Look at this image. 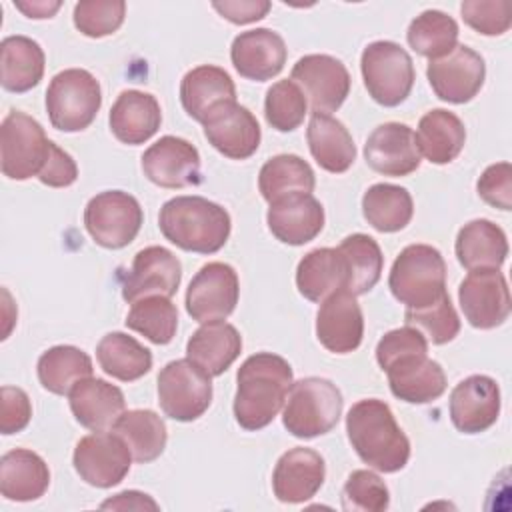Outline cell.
I'll list each match as a JSON object with an SVG mask.
<instances>
[{"label": "cell", "instance_id": "obj_1", "mask_svg": "<svg viewBox=\"0 0 512 512\" xmlns=\"http://www.w3.org/2000/svg\"><path fill=\"white\" fill-rule=\"evenodd\" d=\"M236 382L234 418L244 430H260L284 408L294 374L282 356L258 352L242 362Z\"/></svg>", "mask_w": 512, "mask_h": 512}, {"label": "cell", "instance_id": "obj_2", "mask_svg": "<svg viewBox=\"0 0 512 512\" xmlns=\"http://www.w3.org/2000/svg\"><path fill=\"white\" fill-rule=\"evenodd\" d=\"M346 432L354 452L370 468L392 474L408 464L410 440L384 400L366 398L352 404L346 414Z\"/></svg>", "mask_w": 512, "mask_h": 512}, {"label": "cell", "instance_id": "obj_3", "mask_svg": "<svg viewBox=\"0 0 512 512\" xmlns=\"http://www.w3.org/2000/svg\"><path fill=\"white\" fill-rule=\"evenodd\" d=\"M158 226L174 246L186 252L214 254L228 242L232 220L220 204L208 198L176 196L162 204Z\"/></svg>", "mask_w": 512, "mask_h": 512}, {"label": "cell", "instance_id": "obj_4", "mask_svg": "<svg viewBox=\"0 0 512 512\" xmlns=\"http://www.w3.org/2000/svg\"><path fill=\"white\" fill-rule=\"evenodd\" d=\"M340 388L320 376H308L292 382L282 410L284 428L296 438H316L328 434L342 416Z\"/></svg>", "mask_w": 512, "mask_h": 512}, {"label": "cell", "instance_id": "obj_5", "mask_svg": "<svg viewBox=\"0 0 512 512\" xmlns=\"http://www.w3.org/2000/svg\"><path fill=\"white\" fill-rule=\"evenodd\" d=\"M388 286L406 308H424L446 294V262L430 244H410L394 260Z\"/></svg>", "mask_w": 512, "mask_h": 512}, {"label": "cell", "instance_id": "obj_6", "mask_svg": "<svg viewBox=\"0 0 512 512\" xmlns=\"http://www.w3.org/2000/svg\"><path fill=\"white\" fill-rule=\"evenodd\" d=\"M102 106L100 82L84 68L58 72L46 90L50 124L62 132L86 130Z\"/></svg>", "mask_w": 512, "mask_h": 512}, {"label": "cell", "instance_id": "obj_7", "mask_svg": "<svg viewBox=\"0 0 512 512\" xmlns=\"http://www.w3.org/2000/svg\"><path fill=\"white\" fill-rule=\"evenodd\" d=\"M360 70L372 100L386 108L402 104L416 78L410 54L392 40L370 42L362 50Z\"/></svg>", "mask_w": 512, "mask_h": 512}, {"label": "cell", "instance_id": "obj_8", "mask_svg": "<svg viewBox=\"0 0 512 512\" xmlns=\"http://www.w3.org/2000/svg\"><path fill=\"white\" fill-rule=\"evenodd\" d=\"M212 376L190 358L168 362L158 374L162 412L178 422L198 420L212 402Z\"/></svg>", "mask_w": 512, "mask_h": 512}, {"label": "cell", "instance_id": "obj_9", "mask_svg": "<svg viewBox=\"0 0 512 512\" xmlns=\"http://www.w3.org/2000/svg\"><path fill=\"white\" fill-rule=\"evenodd\" d=\"M144 214L140 202L122 190L92 196L84 208V226L92 240L108 250L128 246L140 232Z\"/></svg>", "mask_w": 512, "mask_h": 512}, {"label": "cell", "instance_id": "obj_10", "mask_svg": "<svg viewBox=\"0 0 512 512\" xmlns=\"http://www.w3.org/2000/svg\"><path fill=\"white\" fill-rule=\"evenodd\" d=\"M50 140L44 134L42 124L26 112L12 110L0 126V152H2V174L10 180L38 178Z\"/></svg>", "mask_w": 512, "mask_h": 512}, {"label": "cell", "instance_id": "obj_11", "mask_svg": "<svg viewBox=\"0 0 512 512\" xmlns=\"http://www.w3.org/2000/svg\"><path fill=\"white\" fill-rule=\"evenodd\" d=\"M130 448L116 432H92L78 440L72 456L78 476L96 488H112L130 472Z\"/></svg>", "mask_w": 512, "mask_h": 512}, {"label": "cell", "instance_id": "obj_12", "mask_svg": "<svg viewBox=\"0 0 512 512\" xmlns=\"http://www.w3.org/2000/svg\"><path fill=\"white\" fill-rule=\"evenodd\" d=\"M240 296L236 270L226 262H208L190 280L186 290V312L192 320L206 324L228 318Z\"/></svg>", "mask_w": 512, "mask_h": 512}, {"label": "cell", "instance_id": "obj_13", "mask_svg": "<svg viewBox=\"0 0 512 512\" xmlns=\"http://www.w3.org/2000/svg\"><path fill=\"white\" fill-rule=\"evenodd\" d=\"M290 80L300 86L312 112H336L350 92L348 68L330 54H306L290 72Z\"/></svg>", "mask_w": 512, "mask_h": 512}, {"label": "cell", "instance_id": "obj_14", "mask_svg": "<svg viewBox=\"0 0 512 512\" xmlns=\"http://www.w3.org/2000/svg\"><path fill=\"white\" fill-rule=\"evenodd\" d=\"M458 302L470 326L492 330L510 316V290L504 274L494 268L470 270L460 282Z\"/></svg>", "mask_w": 512, "mask_h": 512}, {"label": "cell", "instance_id": "obj_15", "mask_svg": "<svg viewBox=\"0 0 512 512\" xmlns=\"http://www.w3.org/2000/svg\"><path fill=\"white\" fill-rule=\"evenodd\" d=\"M428 82L434 94L450 104L470 102L484 86V58L466 44H456L452 52L430 60L426 68Z\"/></svg>", "mask_w": 512, "mask_h": 512}, {"label": "cell", "instance_id": "obj_16", "mask_svg": "<svg viewBox=\"0 0 512 512\" xmlns=\"http://www.w3.org/2000/svg\"><path fill=\"white\" fill-rule=\"evenodd\" d=\"M142 172L160 188L198 186L202 182L198 148L184 138L162 136L144 150Z\"/></svg>", "mask_w": 512, "mask_h": 512}, {"label": "cell", "instance_id": "obj_17", "mask_svg": "<svg viewBox=\"0 0 512 512\" xmlns=\"http://www.w3.org/2000/svg\"><path fill=\"white\" fill-rule=\"evenodd\" d=\"M182 280L180 260L164 246L142 248L122 284V298L136 302L148 296H174Z\"/></svg>", "mask_w": 512, "mask_h": 512}, {"label": "cell", "instance_id": "obj_18", "mask_svg": "<svg viewBox=\"0 0 512 512\" xmlns=\"http://www.w3.org/2000/svg\"><path fill=\"white\" fill-rule=\"evenodd\" d=\"M364 158L374 172L394 178L412 174L422 162L414 130L400 122L376 126L366 138Z\"/></svg>", "mask_w": 512, "mask_h": 512}, {"label": "cell", "instance_id": "obj_19", "mask_svg": "<svg viewBox=\"0 0 512 512\" xmlns=\"http://www.w3.org/2000/svg\"><path fill=\"white\" fill-rule=\"evenodd\" d=\"M500 414V388L486 374H472L458 382L450 394V420L462 434L488 430Z\"/></svg>", "mask_w": 512, "mask_h": 512}, {"label": "cell", "instance_id": "obj_20", "mask_svg": "<svg viewBox=\"0 0 512 512\" xmlns=\"http://www.w3.org/2000/svg\"><path fill=\"white\" fill-rule=\"evenodd\" d=\"M364 316L356 296L338 290L322 300L316 314V338L334 354L354 352L362 344Z\"/></svg>", "mask_w": 512, "mask_h": 512}, {"label": "cell", "instance_id": "obj_21", "mask_svg": "<svg viewBox=\"0 0 512 512\" xmlns=\"http://www.w3.org/2000/svg\"><path fill=\"white\" fill-rule=\"evenodd\" d=\"M326 476L324 458L304 446L284 452L272 472L274 496L284 504H300L316 496Z\"/></svg>", "mask_w": 512, "mask_h": 512}, {"label": "cell", "instance_id": "obj_22", "mask_svg": "<svg viewBox=\"0 0 512 512\" xmlns=\"http://www.w3.org/2000/svg\"><path fill=\"white\" fill-rule=\"evenodd\" d=\"M284 38L270 28L240 32L230 48V60L236 72L246 80L266 82L278 76L286 64Z\"/></svg>", "mask_w": 512, "mask_h": 512}, {"label": "cell", "instance_id": "obj_23", "mask_svg": "<svg viewBox=\"0 0 512 512\" xmlns=\"http://www.w3.org/2000/svg\"><path fill=\"white\" fill-rule=\"evenodd\" d=\"M202 126L206 140L226 158L246 160L260 146V124L256 116L238 102L224 106Z\"/></svg>", "mask_w": 512, "mask_h": 512}, {"label": "cell", "instance_id": "obj_24", "mask_svg": "<svg viewBox=\"0 0 512 512\" xmlns=\"http://www.w3.org/2000/svg\"><path fill=\"white\" fill-rule=\"evenodd\" d=\"M180 102L190 118L204 124L212 114L236 102V86L224 68L202 64L184 74Z\"/></svg>", "mask_w": 512, "mask_h": 512}, {"label": "cell", "instance_id": "obj_25", "mask_svg": "<svg viewBox=\"0 0 512 512\" xmlns=\"http://www.w3.org/2000/svg\"><path fill=\"white\" fill-rule=\"evenodd\" d=\"M384 372L390 392L408 404H428L438 400L446 390V374L436 360L428 358V352L408 354Z\"/></svg>", "mask_w": 512, "mask_h": 512}, {"label": "cell", "instance_id": "obj_26", "mask_svg": "<svg viewBox=\"0 0 512 512\" xmlns=\"http://www.w3.org/2000/svg\"><path fill=\"white\" fill-rule=\"evenodd\" d=\"M266 222L280 242L302 246L322 232L324 208L312 194H290L270 204Z\"/></svg>", "mask_w": 512, "mask_h": 512}, {"label": "cell", "instance_id": "obj_27", "mask_svg": "<svg viewBox=\"0 0 512 512\" xmlns=\"http://www.w3.org/2000/svg\"><path fill=\"white\" fill-rule=\"evenodd\" d=\"M76 422L92 432L112 430L126 410L124 394L118 386L102 378H84L68 394Z\"/></svg>", "mask_w": 512, "mask_h": 512}, {"label": "cell", "instance_id": "obj_28", "mask_svg": "<svg viewBox=\"0 0 512 512\" xmlns=\"http://www.w3.org/2000/svg\"><path fill=\"white\" fill-rule=\"evenodd\" d=\"M110 130L122 144H144L150 140L162 122V112L156 96L140 90H124L110 108Z\"/></svg>", "mask_w": 512, "mask_h": 512}, {"label": "cell", "instance_id": "obj_29", "mask_svg": "<svg viewBox=\"0 0 512 512\" xmlns=\"http://www.w3.org/2000/svg\"><path fill=\"white\" fill-rule=\"evenodd\" d=\"M298 292L310 302H322L338 290H348V262L340 248L310 250L296 268Z\"/></svg>", "mask_w": 512, "mask_h": 512}, {"label": "cell", "instance_id": "obj_30", "mask_svg": "<svg viewBox=\"0 0 512 512\" xmlns=\"http://www.w3.org/2000/svg\"><path fill=\"white\" fill-rule=\"evenodd\" d=\"M242 352L240 332L224 322L214 320L202 324L186 344V358L198 364L210 376L224 374Z\"/></svg>", "mask_w": 512, "mask_h": 512}, {"label": "cell", "instance_id": "obj_31", "mask_svg": "<svg viewBox=\"0 0 512 512\" xmlns=\"http://www.w3.org/2000/svg\"><path fill=\"white\" fill-rule=\"evenodd\" d=\"M306 140L312 158L326 172L342 174L356 160V146L348 128L330 114L312 112Z\"/></svg>", "mask_w": 512, "mask_h": 512}, {"label": "cell", "instance_id": "obj_32", "mask_svg": "<svg viewBox=\"0 0 512 512\" xmlns=\"http://www.w3.org/2000/svg\"><path fill=\"white\" fill-rule=\"evenodd\" d=\"M50 470L42 456L26 448H14L0 460V492L6 500L30 502L46 494Z\"/></svg>", "mask_w": 512, "mask_h": 512}, {"label": "cell", "instance_id": "obj_33", "mask_svg": "<svg viewBox=\"0 0 512 512\" xmlns=\"http://www.w3.org/2000/svg\"><path fill=\"white\" fill-rule=\"evenodd\" d=\"M456 258L470 270H498L508 256V240L500 226L486 218L464 224L456 236Z\"/></svg>", "mask_w": 512, "mask_h": 512}, {"label": "cell", "instance_id": "obj_34", "mask_svg": "<svg viewBox=\"0 0 512 512\" xmlns=\"http://www.w3.org/2000/svg\"><path fill=\"white\" fill-rule=\"evenodd\" d=\"M46 56L42 46L28 36H6L0 44V82L8 92H28L44 76Z\"/></svg>", "mask_w": 512, "mask_h": 512}, {"label": "cell", "instance_id": "obj_35", "mask_svg": "<svg viewBox=\"0 0 512 512\" xmlns=\"http://www.w3.org/2000/svg\"><path fill=\"white\" fill-rule=\"evenodd\" d=\"M416 134V144L420 154L432 164L452 162L464 148L466 128L464 122L450 110L434 108L426 112Z\"/></svg>", "mask_w": 512, "mask_h": 512}, {"label": "cell", "instance_id": "obj_36", "mask_svg": "<svg viewBox=\"0 0 512 512\" xmlns=\"http://www.w3.org/2000/svg\"><path fill=\"white\" fill-rule=\"evenodd\" d=\"M92 358L70 344L52 346L38 358L36 372L42 388L52 394L64 396L84 378L92 376Z\"/></svg>", "mask_w": 512, "mask_h": 512}, {"label": "cell", "instance_id": "obj_37", "mask_svg": "<svg viewBox=\"0 0 512 512\" xmlns=\"http://www.w3.org/2000/svg\"><path fill=\"white\" fill-rule=\"evenodd\" d=\"M314 186V170L296 154L272 156L264 162L258 174V188L268 204L290 194H312Z\"/></svg>", "mask_w": 512, "mask_h": 512}, {"label": "cell", "instance_id": "obj_38", "mask_svg": "<svg viewBox=\"0 0 512 512\" xmlns=\"http://www.w3.org/2000/svg\"><path fill=\"white\" fill-rule=\"evenodd\" d=\"M100 368L122 382H134L150 372L152 352L124 332H108L96 346Z\"/></svg>", "mask_w": 512, "mask_h": 512}, {"label": "cell", "instance_id": "obj_39", "mask_svg": "<svg viewBox=\"0 0 512 512\" xmlns=\"http://www.w3.org/2000/svg\"><path fill=\"white\" fill-rule=\"evenodd\" d=\"M112 432L126 442L132 458L140 464L156 460L168 442L166 424L154 410H124Z\"/></svg>", "mask_w": 512, "mask_h": 512}, {"label": "cell", "instance_id": "obj_40", "mask_svg": "<svg viewBox=\"0 0 512 512\" xmlns=\"http://www.w3.org/2000/svg\"><path fill=\"white\" fill-rule=\"evenodd\" d=\"M362 214L374 230L398 232L410 224L414 214V202L406 188L378 182L364 192Z\"/></svg>", "mask_w": 512, "mask_h": 512}, {"label": "cell", "instance_id": "obj_41", "mask_svg": "<svg viewBox=\"0 0 512 512\" xmlns=\"http://www.w3.org/2000/svg\"><path fill=\"white\" fill-rule=\"evenodd\" d=\"M406 40L416 54L436 60L456 48L458 24L442 10H424L410 22Z\"/></svg>", "mask_w": 512, "mask_h": 512}, {"label": "cell", "instance_id": "obj_42", "mask_svg": "<svg viewBox=\"0 0 512 512\" xmlns=\"http://www.w3.org/2000/svg\"><path fill=\"white\" fill-rule=\"evenodd\" d=\"M348 262V292L354 296L370 292L382 274L384 256L378 242L368 234H350L340 246Z\"/></svg>", "mask_w": 512, "mask_h": 512}, {"label": "cell", "instance_id": "obj_43", "mask_svg": "<svg viewBox=\"0 0 512 512\" xmlns=\"http://www.w3.org/2000/svg\"><path fill=\"white\" fill-rule=\"evenodd\" d=\"M126 326L146 336L152 344L172 342L178 328V310L166 296H148L132 302L126 314Z\"/></svg>", "mask_w": 512, "mask_h": 512}, {"label": "cell", "instance_id": "obj_44", "mask_svg": "<svg viewBox=\"0 0 512 512\" xmlns=\"http://www.w3.org/2000/svg\"><path fill=\"white\" fill-rule=\"evenodd\" d=\"M306 96L300 86L292 80H278L272 84L264 98L266 122L278 132L296 130L306 116Z\"/></svg>", "mask_w": 512, "mask_h": 512}, {"label": "cell", "instance_id": "obj_45", "mask_svg": "<svg viewBox=\"0 0 512 512\" xmlns=\"http://www.w3.org/2000/svg\"><path fill=\"white\" fill-rule=\"evenodd\" d=\"M406 326L416 328L432 344H448L460 332V318L448 292L424 308H406Z\"/></svg>", "mask_w": 512, "mask_h": 512}, {"label": "cell", "instance_id": "obj_46", "mask_svg": "<svg viewBox=\"0 0 512 512\" xmlns=\"http://www.w3.org/2000/svg\"><path fill=\"white\" fill-rule=\"evenodd\" d=\"M390 504L384 480L372 470H354L342 488V508L348 512H382Z\"/></svg>", "mask_w": 512, "mask_h": 512}, {"label": "cell", "instance_id": "obj_47", "mask_svg": "<svg viewBox=\"0 0 512 512\" xmlns=\"http://www.w3.org/2000/svg\"><path fill=\"white\" fill-rule=\"evenodd\" d=\"M126 16L122 0H84L74 6V26L88 38H104L114 34Z\"/></svg>", "mask_w": 512, "mask_h": 512}, {"label": "cell", "instance_id": "obj_48", "mask_svg": "<svg viewBox=\"0 0 512 512\" xmlns=\"http://www.w3.org/2000/svg\"><path fill=\"white\" fill-rule=\"evenodd\" d=\"M460 14L472 30L500 36L510 28L512 4L508 0H466L460 4Z\"/></svg>", "mask_w": 512, "mask_h": 512}, {"label": "cell", "instance_id": "obj_49", "mask_svg": "<svg viewBox=\"0 0 512 512\" xmlns=\"http://www.w3.org/2000/svg\"><path fill=\"white\" fill-rule=\"evenodd\" d=\"M418 352H428V340L416 328L402 326V328L386 332L378 340L376 362L380 364L382 370H386L396 360H400L408 354H418Z\"/></svg>", "mask_w": 512, "mask_h": 512}, {"label": "cell", "instance_id": "obj_50", "mask_svg": "<svg viewBox=\"0 0 512 512\" xmlns=\"http://www.w3.org/2000/svg\"><path fill=\"white\" fill-rule=\"evenodd\" d=\"M478 196L504 212L512 210V166L510 162L490 164L476 182Z\"/></svg>", "mask_w": 512, "mask_h": 512}, {"label": "cell", "instance_id": "obj_51", "mask_svg": "<svg viewBox=\"0 0 512 512\" xmlns=\"http://www.w3.org/2000/svg\"><path fill=\"white\" fill-rule=\"evenodd\" d=\"M32 418V404L28 394L18 386H2L0 390V432H22Z\"/></svg>", "mask_w": 512, "mask_h": 512}, {"label": "cell", "instance_id": "obj_52", "mask_svg": "<svg viewBox=\"0 0 512 512\" xmlns=\"http://www.w3.org/2000/svg\"><path fill=\"white\" fill-rule=\"evenodd\" d=\"M76 178H78V166L74 158L50 140V150L38 174V180L50 188H66V186H72Z\"/></svg>", "mask_w": 512, "mask_h": 512}, {"label": "cell", "instance_id": "obj_53", "mask_svg": "<svg viewBox=\"0 0 512 512\" xmlns=\"http://www.w3.org/2000/svg\"><path fill=\"white\" fill-rule=\"evenodd\" d=\"M212 8L226 18L232 24H250L256 20H262L268 10V0H224V2H212Z\"/></svg>", "mask_w": 512, "mask_h": 512}, {"label": "cell", "instance_id": "obj_54", "mask_svg": "<svg viewBox=\"0 0 512 512\" xmlns=\"http://www.w3.org/2000/svg\"><path fill=\"white\" fill-rule=\"evenodd\" d=\"M100 508H114V510H158V504L144 492L138 490H126L116 494L114 498H108L106 502H102Z\"/></svg>", "mask_w": 512, "mask_h": 512}, {"label": "cell", "instance_id": "obj_55", "mask_svg": "<svg viewBox=\"0 0 512 512\" xmlns=\"http://www.w3.org/2000/svg\"><path fill=\"white\" fill-rule=\"evenodd\" d=\"M14 6L24 12L28 18H34V20H42V18H52L62 2H46V0H32V2H14Z\"/></svg>", "mask_w": 512, "mask_h": 512}]
</instances>
